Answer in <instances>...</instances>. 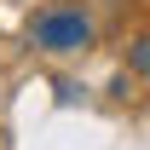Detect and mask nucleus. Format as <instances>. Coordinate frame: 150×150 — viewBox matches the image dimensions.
<instances>
[{
    "instance_id": "f257e3e1",
    "label": "nucleus",
    "mask_w": 150,
    "mask_h": 150,
    "mask_svg": "<svg viewBox=\"0 0 150 150\" xmlns=\"http://www.w3.org/2000/svg\"><path fill=\"white\" fill-rule=\"evenodd\" d=\"M46 40H81V23H46Z\"/></svg>"
}]
</instances>
